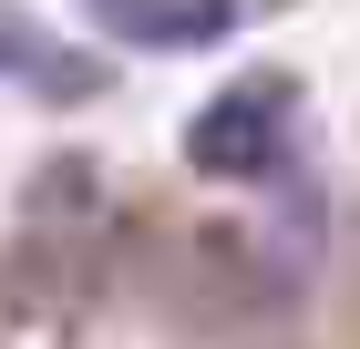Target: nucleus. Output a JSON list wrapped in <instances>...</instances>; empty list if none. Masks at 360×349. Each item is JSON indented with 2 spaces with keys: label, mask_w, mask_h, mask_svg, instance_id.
<instances>
[{
  "label": "nucleus",
  "mask_w": 360,
  "mask_h": 349,
  "mask_svg": "<svg viewBox=\"0 0 360 349\" xmlns=\"http://www.w3.org/2000/svg\"><path fill=\"white\" fill-rule=\"evenodd\" d=\"M288 82L278 72H257V82H237V93H217V103L186 124V144H195V164L206 175H268V154L288 144Z\"/></svg>",
  "instance_id": "f257e3e1"
}]
</instances>
